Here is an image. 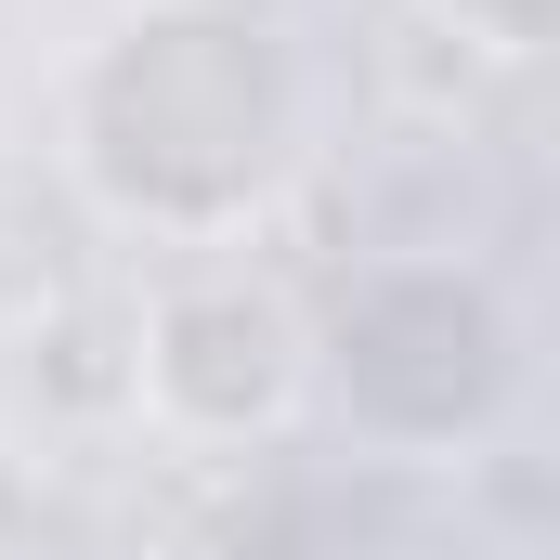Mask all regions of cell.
Instances as JSON below:
<instances>
[{
  "mask_svg": "<svg viewBox=\"0 0 560 560\" xmlns=\"http://www.w3.org/2000/svg\"><path fill=\"white\" fill-rule=\"evenodd\" d=\"M66 183L143 248H235L313 156V79L235 0H143L66 66Z\"/></svg>",
  "mask_w": 560,
  "mask_h": 560,
  "instance_id": "6da1fadb",
  "label": "cell"
},
{
  "mask_svg": "<svg viewBox=\"0 0 560 560\" xmlns=\"http://www.w3.org/2000/svg\"><path fill=\"white\" fill-rule=\"evenodd\" d=\"M313 405H339L392 456H456L522 405V313L443 248L365 261L313 326Z\"/></svg>",
  "mask_w": 560,
  "mask_h": 560,
  "instance_id": "7a4b0ae2",
  "label": "cell"
},
{
  "mask_svg": "<svg viewBox=\"0 0 560 560\" xmlns=\"http://www.w3.org/2000/svg\"><path fill=\"white\" fill-rule=\"evenodd\" d=\"M313 405V313L248 261H183L143 300V418L183 443H261Z\"/></svg>",
  "mask_w": 560,
  "mask_h": 560,
  "instance_id": "3957f363",
  "label": "cell"
},
{
  "mask_svg": "<svg viewBox=\"0 0 560 560\" xmlns=\"http://www.w3.org/2000/svg\"><path fill=\"white\" fill-rule=\"evenodd\" d=\"M443 13H456V39H482V52L522 66V52H548V13H560V0H443Z\"/></svg>",
  "mask_w": 560,
  "mask_h": 560,
  "instance_id": "277c9868",
  "label": "cell"
}]
</instances>
